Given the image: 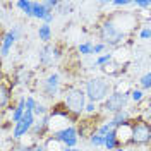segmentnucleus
<instances>
[{"instance_id": "22", "label": "nucleus", "mask_w": 151, "mask_h": 151, "mask_svg": "<svg viewBox=\"0 0 151 151\" xmlns=\"http://www.w3.org/2000/svg\"><path fill=\"white\" fill-rule=\"evenodd\" d=\"M139 83H141V86H142V88L150 89V88H151V70H150V72H146V74L142 76Z\"/></svg>"}, {"instance_id": "5", "label": "nucleus", "mask_w": 151, "mask_h": 151, "mask_svg": "<svg viewBox=\"0 0 151 151\" xmlns=\"http://www.w3.org/2000/svg\"><path fill=\"white\" fill-rule=\"evenodd\" d=\"M33 125H35V112H26L24 113V117L19 120L16 125H14V131H12V137H22V136H26V132H29L33 129Z\"/></svg>"}, {"instance_id": "16", "label": "nucleus", "mask_w": 151, "mask_h": 151, "mask_svg": "<svg viewBox=\"0 0 151 151\" xmlns=\"http://www.w3.org/2000/svg\"><path fill=\"white\" fill-rule=\"evenodd\" d=\"M53 53H57V50L53 47H45L40 53V60L43 64H50V57H53Z\"/></svg>"}, {"instance_id": "11", "label": "nucleus", "mask_w": 151, "mask_h": 151, "mask_svg": "<svg viewBox=\"0 0 151 151\" xmlns=\"http://www.w3.org/2000/svg\"><path fill=\"white\" fill-rule=\"evenodd\" d=\"M117 139L120 142H127L132 141V129L129 127V124H124L117 129Z\"/></svg>"}, {"instance_id": "30", "label": "nucleus", "mask_w": 151, "mask_h": 151, "mask_svg": "<svg viewBox=\"0 0 151 151\" xmlns=\"http://www.w3.org/2000/svg\"><path fill=\"white\" fill-rule=\"evenodd\" d=\"M105 48H106V45H105V43H96V45H94V48H93V53H101Z\"/></svg>"}, {"instance_id": "4", "label": "nucleus", "mask_w": 151, "mask_h": 151, "mask_svg": "<svg viewBox=\"0 0 151 151\" xmlns=\"http://www.w3.org/2000/svg\"><path fill=\"white\" fill-rule=\"evenodd\" d=\"M129 101V94L127 93H113L108 96V100L105 101V108L108 112H113V113H119V112H124L125 105Z\"/></svg>"}, {"instance_id": "7", "label": "nucleus", "mask_w": 151, "mask_h": 151, "mask_svg": "<svg viewBox=\"0 0 151 151\" xmlns=\"http://www.w3.org/2000/svg\"><path fill=\"white\" fill-rule=\"evenodd\" d=\"M53 137H55L57 141L62 142L65 148H76V144H77V131H76V127H72V125H69L62 132L55 134Z\"/></svg>"}, {"instance_id": "20", "label": "nucleus", "mask_w": 151, "mask_h": 151, "mask_svg": "<svg viewBox=\"0 0 151 151\" xmlns=\"http://www.w3.org/2000/svg\"><path fill=\"white\" fill-rule=\"evenodd\" d=\"M0 91H2V96H0V106H2V108H5V105H7V100H9V89H7V86L2 84Z\"/></svg>"}, {"instance_id": "2", "label": "nucleus", "mask_w": 151, "mask_h": 151, "mask_svg": "<svg viewBox=\"0 0 151 151\" xmlns=\"http://www.w3.org/2000/svg\"><path fill=\"white\" fill-rule=\"evenodd\" d=\"M64 103H65L67 110H70L72 113H81L83 110H86V91L77 89V88L69 89L65 93Z\"/></svg>"}, {"instance_id": "15", "label": "nucleus", "mask_w": 151, "mask_h": 151, "mask_svg": "<svg viewBox=\"0 0 151 151\" xmlns=\"http://www.w3.org/2000/svg\"><path fill=\"white\" fill-rule=\"evenodd\" d=\"M16 5H17L26 16L33 17V2H29V0H19V2H16Z\"/></svg>"}, {"instance_id": "37", "label": "nucleus", "mask_w": 151, "mask_h": 151, "mask_svg": "<svg viewBox=\"0 0 151 151\" xmlns=\"http://www.w3.org/2000/svg\"><path fill=\"white\" fill-rule=\"evenodd\" d=\"M134 151H141V150H134Z\"/></svg>"}, {"instance_id": "25", "label": "nucleus", "mask_w": 151, "mask_h": 151, "mask_svg": "<svg viewBox=\"0 0 151 151\" xmlns=\"http://www.w3.org/2000/svg\"><path fill=\"white\" fill-rule=\"evenodd\" d=\"M115 7H125V5H134V2H131V0H113L112 2Z\"/></svg>"}, {"instance_id": "1", "label": "nucleus", "mask_w": 151, "mask_h": 151, "mask_svg": "<svg viewBox=\"0 0 151 151\" xmlns=\"http://www.w3.org/2000/svg\"><path fill=\"white\" fill-rule=\"evenodd\" d=\"M110 91V83L105 81L101 77H96V79H89L88 84H86V96L96 103V101H101L106 98V94Z\"/></svg>"}, {"instance_id": "31", "label": "nucleus", "mask_w": 151, "mask_h": 151, "mask_svg": "<svg viewBox=\"0 0 151 151\" xmlns=\"http://www.w3.org/2000/svg\"><path fill=\"white\" fill-rule=\"evenodd\" d=\"M94 110H96V105H94L93 101H89V103L86 105V112H88V113H93Z\"/></svg>"}, {"instance_id": "3", "label": "nucleus", "mask_w": 151, "mask_h": 151, "mask_svg": "<svg viewBox=\"0 0 151 151\" xmlns=\"http://www.w3.org/2000/svg\"><path fill=\"white\" fill-rule=\"evenodd\" d=\"M124 38H125V33L113 21H106L101 26V40H105V43H108V45H119Z\"/></svg>"}, {"instance_id": "32", "label": "nucleus", "mask_w": 151, "mask_h": 151, "mask_svg": "<svg viewBox=\"0 0 151 151\" xmlns=\"http://www.w3.org/2000/svg\"><path fill=\"white\" fill-rule=\"evenodd\" d=\"M58 9H60V14H69L70 5H64V4H60V5H58Z\"/></svg>"}, {"instance_id": "24", "label": "nucleus", "mask_w": 151, "mask_h": 151, "mask_svg": "<svg viewBox=\"0 0 151 151\" xmlns=\"http://www.w3.org/2000/svg\"><path fill=\"white\" fill-rule=\"evenodd\" d=\"M110 58H112V53H105L103 57H100V58L94 62V65H96V67H98V65H103V64H106Z\"/></svg>"}, {"instance_id": "21", "label": "nucleus", "mask_w": 151, "mask_h": 151, "mask_svg": "<svg viewBox=\"0 0 151 151\" xmlns=\"http://www.w3.org/2000/svg\"><path fill=\"white\" fill-rule=\"evenodd\" d=\"M36 106H38L36 100H35L33 96H28V98H26V112H35Z\"/></svg>"}, {"instance_id": "29", "label": "nucleus", "mask_w": 151, "mask_h": 151, "mask_svg": "<svg viewBox=\"0 0 151 151\" xmlns=\"http://www.w3.org/2000/svg\"><path fill=\"white\" fill-rule=\"evenodd\" d=\"M139 36H141V40H151V28H144L139 33Z\"/></svg>"}, {"instance_id": "12", "label": "nucleus", "mask_w": 151, "mask_h": 151, "mask_svg": "<svg viewBox=\"0 0 151 151\" xmlns=\"http://www.w3.org/2000/svg\"><path fill=\"white\" fill-rule=\"evenodd\" d=\"M24 113H26V98H21L19 100L17 106L14 108V112H12V122L17 124L22 117H24Z\"/></svg>"}, {"instance_id": "19", "label": "nucleus", "mask_w": 151, "mask_h": 151, "mask_svg": "<svg viewBox=\"0 0 151 151\" xmlns=\"http://www.w3.org/2000/svg\"><path fill=\"white\" fill-rule=\"evenodd\" d=\"M89 142L93 144L94 148H100V146H105V137L103 136H98V134H93L89 137Z\"/></svg>"}, {"instance_id": "33", "label": "nucleus", "mask_w": 151, "mask_h": 151, "mask_svg": "<svg viewBox=\"0 0 151 151\" xmlns=\"http://www.w3.org/2000/svg\"><path fill=\"white\" fill-rule=\"evenodd\" d=\"M16 151H35V150H29V148H24V146H21V148H17Z\"/></svg>"}, {"instance_id": "10", "label": "nucleus", "mask_w": 151, "mask_h": 151, "mask_svg": "<svg viewBox=\"0 0 151 151\" xmlns=\"http://www.w3.org/2000/svg\"><path fill=\"white\" fill-rule=\"evenodd\" d=\"M48 14H50V10L43 5V2H33V17L40 19V21H45Z\"/></svg>"}, {"instance_id": "14", "label": "nucleus", "mask_w": 151, "mask_h": 151, "mask_svg": "<svg viewBox=\"0 0 151 151\" xmlns=\"http://www.w3.org/2000/svg\"><path fill=\"white\" fill-rule=\"evenodd\" d=\"M117 131H112L108 132L106 136H105V148L106 150H115V146H117Z\"/></svg>"}, {"instance_id": "28", "label": "nucleus", "mask_w": 151, "mask_h": 151, "mask_svg": "<svg viewBox=\"0 0 151 151\" xmlns=\"http://www.w3.org/2000/svg\"><path fill=\"white\" fill-rule=\"evenodd\" d=\"M131 98L134 100V101H141L142 100V91H139V89H134L131 93Z\"/></svg>"}, {"instance_id": "6", "label": "nucleus", "mask_w": 151, "mask_h": 151, "mask_svg": "<svg viewBox=\"0 0 151 151\" xmlns=\"http://www.w3.org/2000/svg\"><path fill=\"white\" fill-rule=\"evenodd\" d=\"M151 139V127L148 124H137L132 127V141L136 144H146Z\"/></svg>"}, {"instance_id": "8", "label": "nucleus", "mask_w": 151, "mask_h": 151, "mask_svg": "<svg viewBox=\"0 0 151 151\" xmlns=\"http://www.w3.org/2000/svg\"><path fill=\"white\" fill-rule=\"evenodd\" d=\"M19 33H21V26H14L10 31H7V33H5L4 41H2V57H7V55H9V50H10V47L14 45V41L17 40Z\"/></svg>"}, {"instance_id": "9", "label": "nucleus", "mask_w": 151, "mask_h": 151, "mask_svg": "<svg viewBox=\"0 0 151 151\" xmlns=\"http://www.w3.org/2000/svg\"><path fill=\"white\" fill-rule=\"evenodd\" d=\"M58 86H60V77H58V74L48 76V79L45 81V86H43L45 96H48V98H53V96L58 93Z\"/></svg>"}, {"instance_id": "36", "label": "nucleus", "mask_w": 151, "mask_h": 151, "mask_svg": "<svg viewBox=\"0 0 151 151\" xmlns=\"http://www.w3.org/2000/svg\"><path fill=\"white\" fill-rule=\"evenodd\" d=\"M115 151H125V150H122V148H119V150H115Z\"/></svg>"}, {"instance_id": "13", "label": "nucleus", "mask_w": 151, "mask_h": 151, "mask_svg": "<svg viewBox=\"0 0 151 151\" xmlns=\"http://www.w3.org/2000/svg\"><path fill=\"white\" fill-rule=\"evenodd\" d=\"M38 36L41 41H48V40H52V28H50V24H41L40 28H38Z\"/></svg>"}, {"instance_id": "35", "label": "nucleus", "mask_w": 151, "mask_h": 151, "mask_svg": "<svg viewBox=\"0 0 151 151\" xmlns=\"http://www.w3.org/2000/svg\"><path fill=\"white\" fill-rule=\"evenodd\" d=\"M35 151H47V148H43V146H38Z\"/></svg>"}, {"instance_id": "34", "label": "nucleus", "mask_w": 151, "mask_h": 151, "mask_svg": "<svg viewBox=\"0 0 151 151\" xmlns=\"http://www.w3.org/2000/svg\"><path fill=\"white\" fill-rule=\"evenodd\" d=\"M64 151H83V150H79V148H65Z\"/></svg>"}, {"instance_id": "18", "label": "nucleus", "mask_w": 151, "mask_h": 151, "mask_svg": "<svg viewBox=\"0 0 151 151\" xmlns=\"http://www.w3.org/2000/svg\"><path fill=\"white\" fill-rule=\"evenodd\" d=\"M60 144H62V142H60V141H57L55 137H53V139H50V141L47 142V150H48V151H60V150L64 151L65 148H62Z\"/></svg>"}, {"instance_id": "26", "label": "nucleus", "mask_w": 151, "mask_h": 151, "mask_svg": "<svg viewBox=\"0 0 151 151\" xmlns=\"http://www.w3.org/2000/svg\"><path fill=\"white\" fill-rule=\"evenodd\" d=\"M134 5L136 7H141V9H146V7H151V0H136Z\"/></svg>"}, {"instance_id": "27", "label": "nucleus", "mask_w": 151, "mask_h": 151, "mask_svg": "<svg viewBox=\"0 0 151 151\" xmlns=\"http://www.w3.org/2000/svg\"><path fill=\"white\" fill-rule=\"evenodd\" d=\"M35 115H38V117H40V115L45 117V115H47V106H43V105L38 103V106L35 108Z\"/></svg>"}, {"instance_id": "23", "label": "nucleus", "mask_w": 151, "mask_h": 151, "mask_svg": "<svg viewBox=\"0 0 151 151\" xmlns=\"http://www.w3.org/2000/svg\"><path fill=\"white\" fill-rule=\"evenodd\" d=\"M43 5H45L50 12H53V9L60 5V2H57V0H47V2H43Z\"/></svg>"}, {"instance_id": "17", "label": "nucleus", "mask_w": 151, "mask_h": 151, "mask_svg": "<svg viewBox=\"0 0 151 151\" xmlns=\"http://www.w3.org/2000/svg\"><path fill=\"white\" fill-rule=\"evenodd\" d=\"M93 48H94V45L91 43V41H86V43H83V45H79V53L81 55H91L93 53Z\"/></svg>"}]
</instances>
